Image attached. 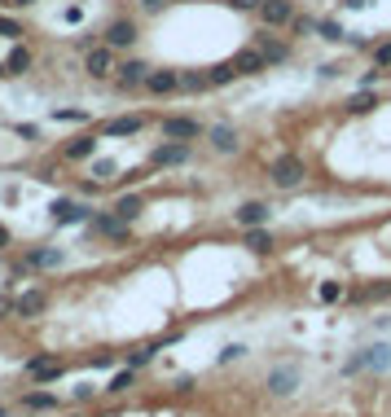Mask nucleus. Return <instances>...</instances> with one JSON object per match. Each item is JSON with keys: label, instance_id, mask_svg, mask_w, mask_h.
I'll list each match as a JSON object with an SVG mask.
<instances>
[{"label": "nucleus", "instance_id": "1", "mask_svg": "<svg viewBox=\"0 0 391 417\" xmlns=\"http://www.w3.org/2000/svg\"><path fill=\"white\" fill-rule=\"evenodd\" d=\"M303 176H308V163L299 159V154H277L272 159V167H268V181H272V189H299L303 185Z\"/></svg>", "mask_w": 391, "mask_h": 417}, {"label": "nucleus", "instance_id": "2", "mask_svg": "<svg viewBox=\"0 0 391 417\" xmlns=\"http://www.w3.org/2000/svg\"><path fill=\"white\" fill-rule=\"evenodd\" d=\"M207 145L211 154H220V159H233V154H242V132L233 123H207Z\"/></svg>", "mask_w": 391, "mask_h": 417}, {"label": "nucleus", "instance_id": "3", "mask_svg": "<svg viewBox=\"0 0 391 417\" xmlns=\"http://www.w3.org/2000/svg\"><path fill=\"white\" fill-rule=\"evenodd\" d=\"M159 132H163V141H181V145H189V141L207 136V128L198 123V119H189V114H168L159 123Z\"/></svg>", "mask_w": 391, "mask_h": 417}, {"label": "nucleus", "instance_id": "4", "mask_svg": "<svg viewBox=\"0 0 391 417\" xmlns=\"http://www.w3.org/2000/svg\"><path fill=\"white\" fill-rule=\"evenodd\" d=\"M150 62L146 57H128V62L114 66V88L119 92H137V88H146V79H150Z\"/></svg>", "mask_w": 391, "mask_h": 417}, {"label": "nucleus", "instance_id": "5", "mask_svg": "<svg viewBox=\"0 0 391 417\" xmlns=\"http://www.w3.org/2000/svg\"><path fill=\"white\" fill-rule=\"evenodd\" d=\"M255 14H259V22H264L268 31H286L299 9H294V0H259Z\"/></svg>", "mask_w": 391, "mask_h": 417}, {"label": "nucleus", "instance_id": "6", "mask_svg": "<svg viewBox=\"0 0 391 417\" xmlns=\"http://www.w3.org/2000/svg\"><path fill=\"white\" fill-rule=\"evenodd\" d=\"M146 123H150L146 114H114V119H101V123H97V136H106V141H123V136H137Z\"/></svg>", "mask_w": 391, "mask_h": 417}, {"label": "nucleus", "instance_id": "7", "mask_svg": "<svg viewBox=\"0 0 391 417\" xmlns=\"http://www.w3.org/2000/svg\"><path fill=\"white\" fill-rule=\"evenodd\" d=\"M114 66H119V62H114V49H110V44H97V49H88L84 53V75L88 79H114Z\"/></svg>", "mask_w": 391, "mask_h": 417}, {"label": "nucleus", "instance_id": "8", "mask_svg": "<svg viewBox=\"0 0 391 417\" xmlns=\"http://www.w3.org/2000/svg\"><path fill=\"white\" fill-rule=\"evenodd\" d=\"M137 35H141L137 18H114L110 27L101 31V44H110V49L119 53V49H132V44H137Z\"/></svg>", "mask_w": 391, "mask_h": 417}, {"label": "nucleus", "instance_id": "9", "mask_svg": "<svg viewBox=\"0 0 391 417\" xmlns=\"http://www.w3.org/2000/svg\"><path fill=\"white\" fill-rule=\"evenodd\" d=\"M88 229L92 233H101V237H110V242H132V224H123L119 216H114V211H110V216H101V211H92V216H88Z\"/></svg>", "mask_w": 391, "mask_h": 417}, {"label": "nucleus", "instance_id": "10", "mask_svg": "<svg viewBox=\"0 0 391 417\" xmlns=\"http://www.w3.org/2000/svg\"><path fill=\"white\" fill-rule=\"evenodd\" d=\"M92 216V207L88 202H75V198H53V207H49V220L62 229V224H84Z\"/></svg>", "mask_w": 391, "mask_h": 417}, {"label": "nucleus", "instance_id": "11", "mask_svg": "<svg viewBox=\"0 0 391 417\" xmlns=\"http://www.w3.org/2000/svg\"><path fill=\"white\" fill-rule=\"evenodd\" d=\"M255 49L264 53V62H268V66H281V62H290V44L281 40V35H272L268 27H259V31H255Z\"/></svg>", "mask_w": 391, "mask_h": 417}, {"label": "nucleus", "instance_id": "12", "mask_svg": "<svg viewBox=\"0 0 391 417\" xmlns=\"http://www.w3.org/2000/svg\"><path fill=\"white\" fill-rule=\"evenodd\" d=\"M268 220H272V207L264 198H251V202H242V207L233 211V224H238V229H264Z\"/></svg>", "mask_w": 391, "mask_h": 417}, {"label": "nucleus", "instance_id": "13", "mask_svg": "<svg viewBox=\"0 0 391 417\" xmlns=\"http://www.w3.org/2000/svg\"><path fill=\"white\" fill-rule=\"evenodd\" d=\"M146 92H150V97H172V92H181V70L154 66L150 79H146Z\"/></svg>", "mask_w": 391, "mask_h": 417}, {"label": "nucleus", "instance_id": "14", "mask_svg": "<svg viewBox=\"0 0 391 417\" xmlns=\"http://www.w3.org/2000/svg\"><path fill=\"white\" fill-rule=\"evenodd\" d=\"M299 391V365H277L268 374V396H277V400H286Z\"/></svg>", "mask_w": 391, "mask_h": 417}, {"label": "nucleus", "instance_id": "15", "mask_svg": "<svg viewBox=\"0 0 391 417\" xmlns=\"http://www.w3.org/2000/svg\"><path fill=\"white\" fill-rule=\"evenodd\" d=\"M229 62H233V70H238V79H251V75H264V70H268L264 53H259L255 44H251V49H238V53L229 57Z\"/></svg>", "mask_w": 391, "mask_h": 417}, {"label": "nucleus", "instance_id": "16", "mask_svg": "<svg viewBox=\"0 0 391 417\" xmlns=\"http://www.w3.org/2000/svg\"><path fill=\"white\" fill-rule=\"evenodd\" d=\"M62 374H66V365L53 360V356H31L27 360V378L31 383H57Z\"/></svg>", "mask_w": 391, "mask_h": 417}, {"label": "nucleus", "instance_id": "17", "mask_svg": "<svg viewBox=\"0 0 391 417\" xmlns=\"http://www.w3.org/2000/svg\"><path fill=\"white\" fill-rule=\"evenodd\" d=\"M44 312H49V290H27L14 299V316H22V321L44 316Z\"/></svg>", "mask_w": 391, "mask_h": 417}, {"label": "nucleus", "instance_id": "18", "mask_svg": "<svg viewBox=\"0 0 391 417\" xmlns=\"http://www.w3.org/2000/svg\"><path fill=\"white\" fill-rule=\"evenodd\" d=\"M97 132H88V136H75V141H66V145H62V159L66 163H88L92 159V154H97Z\"/></svg>", "mask_w": 391, "mask_h": 417}, {"label": "nucleus", "instance_id": "19", "mask_svg": "<svg viewBox=\"0 0 391 417\" xmlns=\"http://www.w3.org/2000/svg\"><path fill=\"white\" fill-rule=\"evenodd\" d=\"M185 159H189V145H181V141H163V145L154 150L150 167H176V163H185Z\"/></svg>", "mask_w": 391, "mask_h": 417}, {"label": "nucleus", "instance_id": "20", "mask_svg": "<svg viewBox=\"0 0 391 417\" xmlns=\"http://www.w3.org/2000/svg\"><path fill=\"white\" fill-rule=\"evenodd\" d=\"M343 105H348V114H374L378 110V105H383V97H378V92L374 88H361V92H352V97L348 101H343Z\"/></svg>", "mask_w": 391, "mask_h": 417}, {"label": "nucleus", "instance_id": "21", "mask_svg": "<svg viewBox=\"0 0 391 417\" xmlns=\"http://www.w3.org/2000/svg\"><path fill=\"white\" fill-rule=\"evenodd\" d=\"M35 66V53L27 49V44H14V49H9V57H5V70H9V75H27V70Z\"/></svg>", "mask_w": 391, "mask_h": 417}, {"label": "nucleus", "instance_id": "22", "mask_svg": "<svg viewBox=\"0 0 391 417\" xmlns=\"http://www.w3.org/2000/svg\"><path fill=\"white\" fill-rule=\"evenodd\" d=\"M62 250H53V246H40V250H27V268L31 272H40V268H62Z\"/></svg>", "mask_w": 391, "mask_h": 417}, {"label": "nucleus", "instance_id": "23", "mask_svg": "<svg viewBox=\"0 0 391 417\" xmlns=\"http://www.w3.org/2000/svg\"><path fill=\"white\" fill-rule=\"evenodd\" d=\"M168 343H176V334H168V338L163 343H146V347H137V352H128V369H146L154 356H159L163 347H168Z\"/></svg>", "mask_w": 391, "mask_h": 417}, {"label": "nucleus", "instance_id": "24", "mask_svg": "<svg viewBox=\"0 0 391 417\" xmlns=\"http://www.w3.org/2000/svg\"><path fill=\"white\" fill-rule=\"evenodd\" d=\"M141 211H146V198H141V194H123L119 202H114V216H119L123 224H137Z\"/></svg>", "mask_w": 391, "mask_h": 417}, {"label": "nucleus", "instance_id": "25", "mask_svg": "<svg viewBox=\"0 0 391 417\" xmlns=\"http://www.w3.org/2000/svg\"><path fill=\"white\" fill-rule=\"evenodd\" d=\"M242 246H246V250H255V255H268V250L277 246V242H272V233H268V229H242Z\"/></svg>", "mask_w": 391, "mask_h": 417}, {"label": "nucleus", "instance_id": "26", "mask_svg": "<svg viewBox=\"0 0 391 417\" xmlns=\"http://www.w3.org/2000/svg\"><path fill=\"white\" fill-rule=\"evenodd\" d=\"M365 369H391V343H374V347H365Z\"/></svg>", "mask_w": 391, "mask_h": 417}, {"label": "nucleus", "instance_id": "27", "mask_svg": "<svg viewBox=\"0 0 391 417\" xmlns=\"http://www.w3.org/2000/svg\"><path fill=\"white\" fill-rule=\"evenodd\" d=\"M211 79L207 70H181V92H189V97H198V92H207Z\"/></svg>", "mask_w": 391, "mask_h": 417}, {"label": "nucleus", "instance_id": "28", "mask_svg": "<svg viewBox=\"0 0 391 417\" xmlns=\"http://www.w3.org/2000/svg\"><path fill=\"white\" fill-rule=\"evenodd\" d=\"M22 409L27 413H53L57 400L49 396V391H27V396H22Z\"/></svg>", "mask_w": 391, "mask_h": 417}, {"label": "nucleus", "instance_id": "29", "mask_svg": "<svg viewBox=\"0 0 391 417\" xmlns=\"http://www.w3.org/2000/svg\"><path fill=\"white\" fill-rule=\"evenodd\" d=\"M207 79H211V88H229L238 79V70H233V62H216V66H207Z\"/></svg>", "mask_w": 391, "mask_h": 417}, {"label": "nucleus", "instance_id": "30", "mask_svg": "<svg viewBox=\"0 0 391 417\" xmlns=\"http://www.w3.org/2000/svg\"><path fill=\"white\" fill-rule=\"evenodd\" d=\"M317 31H321V40H330V44H343V40H348V31H343L334 18H317Z\"/></svg>", "mask_w": 391, "mask_h": 417}, {"label": "nucleus", "instance_id": "31", "mask_svg": "<svg viewBox=\"0 0 391 417\" xmlns=\"http://www.w3.org/2000/svg\"><path fill=\"white\" fill-rule=\"evenodd\" d=\"M343 294H348V290H343V281H321V285H317V299H321V303H339Z\"/></svg>", "mask_w": 391, "mask_h": 417}, {"label": "nucleus", "instance_id": "32", "mask_svg": "<svg viewBox=\"0 0 391 417\" xmlns=\"http://www.w3.org/2000/svg\"><path fill=\"white\" fill-rule=\"evenodd\" d=\"M92 181H119V163L97 159V163H92Z\"/></svg>", "mask_w": 391, "mask_h": 417}, {"label": "nucleus", "instance_id": "33", "mask_svg": "<svg viewBox=\"0 0 391 417\" xmlns=\"http://www.w3.org/2000/svg\"><path fill=\"white\" fill-rule=\"evenodd\" d=\"M132 383H137V369H123V374L106 387V396H123V391H132Z\"/></svg>", "mask_w": 391, "mask_h": 417}, {"label": "nucleus", "instance_id": "34", "mask_svg": "<svg viewBox=\"0 0 391 417\" xmlns=\"http://www.w3.org/2000/svg\"><path fill=\"white\" fill-rule=\"evenodd\" d=\"M0 35H5V40H22V35H27V31H22V22L18 18H9V14H0Z\"/></svg>", "mask_w": 391, "mask_h": 417}, {"label": "nucleus", "instance_id": "35", "mask_svg": "<svg viewBox=\"0 0 391 417\" xmlns=\"http://www.w3.org/2000/svg\"><path fill=\"white\" fill-rule=\"evenodd\" d=\"M53 119H57V123H84V110H75V105H57V110H53Z\"/></svg>", "mask_w": 391, "mask_h": 417}, {"label": "nucleus", "instance_id": "36", "mask_svg": "<svg viewBox=\"0 0 391 417\" xmlns=\"http://www.w3.org/2000/svg\"><path fill=\"white\" fill-rule=\"evenodd\" d=\"M290 31H294V35H312V31H317V18H312V14H294Z\"/></svg>", "mask_w": 391, "mask_h": 417}, {"label": "nucleus", "instance_id": "37", "mask_svg": "<svg viewBox=\"0 0 391 417\" xmlns=\"http://www.w3.org/2000/svg\"><path fill=\"white\" fill-rule=\"evenodd\" d=\"M370 53H374V66H383V70L391 66V40H383V44H374Z\"/></svg>", "mask_w": 391, "mask_h": 417}, {"label": "nucleus", "instance_id": "38", "mask_svg": "<svg viewBox=\"0 0 391 417\" xmlns=\"http://www.w3.org/2000/svg\"><path fill=\"white\" fill-rule=\"evenodd\" d=\"M137 5H141V14H150V18H154V14H163L172 0H137Z\"/></svg>", "mask_w": 391, "mask_h": 417}, {"label": "nucleus", "instance_id": "39", "mask_svg": "<svg viewBox=\"0 0 391 417\" xmlns=\"http://www.w3.org/2000/svg\"><path fill=\"white\" fill-rule=\"evenodd\" d=\"M387 75V70L383 66H374V70H365V75H361V88H378V79H383Z\"/></svg>", "mask_w": 391, "mask_h": 417}, {"label": "nucleus", "instance_id": "40", "mask_svg": "<svg viewBox=\"0 0 391 417\" xmlns=\"http://www.w3.org/2000/svg\"><path fill=\"white\" fill-rule=\"evenodd\" d=\"M361 369H365V352H357L352 360H343V378H348V374H361Z\"/></svg>", "mask_w": 391, "mask_h": 417}, {"label": "nucleus", "instance_id": "41", "mask_svg": "<svg viewBox=\"0 0 391 417\" xmlns=\"http://www.w3.org/2000/svg\"><path fill=\"white\" fill-rule=\"evenodd\" d=\"M246 347H242V343H229V347H224L220 352V365H229V360H238V356H242Z\"/></svg>", "mask_w": 391, "mask_h": 417}, {"label": "nucleus", "instance_id": "42", "mask_svg": "<svg viewBox=\"0 0 391 417\" xmlns=\"http://www.w3.org/2000/svg\"><path fill=\"white\" fill-rule=\"evenodd\" d=\"M79 194H84V198H97V194H101V181H84V185H79Z\"/></svg>", "mask_w": 391, "mask_h": 417}, {"label": "nucleus", "instance_id": "43", "mask_svg": "<svg viewBox=\"0 0 391 417\" xmlns=\"http://www.w3.org/2000/svg\"><path fill=\"white\" fill-rule=\"evenodd\" d=\"M224 5H229V9H242V14H251L259 0H224Z\"/></svg>", "mask_w": 391, "mask_h": 417}, {"label": "nucleus", "instance_id": "44", "mask_svg": "<svg viewBox=\"0 0 391 417\" xmlns=\"http://www.w3.org/2000/svg\"><path fill=\"white\" fill-rule=\"evenodd\" d=\"M18 136H27V141H40V128H35V123H22V128H18Z\"/></svg>", "mask_w": 391, "mask_h": 417}, {"label": "nucleus", "instance_id": "45", "mask_svg": "<svg viewBox=\"0 0 391 417\" xmlns=\"http://www.w3.org/2000/svg\"><path fill=\"white\" fill-rule=\"evenodd\" d=\"M14 312V299H9V294H0V316H9Z\"/></svg>", "mask_w": 391, "mask_h": 417}, {"label": "nucleus", "instance_id": "46", "mask_svg": "<svg viewBox=\"0 0 391 417\" xmlns=\"http://www.w3.org/2000/svg\"><path fill=\"white\" fill-rule=\"evenodd\" d=\"M9 242H14V237H9V229H5V224H0V250H5Z\"/></svg>", "mask_w": 391, "mask_h": 417}, {"label": "nucleus", "instance_id": "47", "mask_svg": "<svg viewBox=\"0 0 391 417\" xmlns=\"http://www.w3.org/2000/svg\"><path fill=\"white\" fill-rule=\"evenodd\" d=\"M343 5H348V9H365V5H370V0H343Z\"/></svg>", "mask_w": 391, "mask_h": 417}, {"label": "nucleus", "instance_id": "48", "mask_svg": "<svg viewBox=\"0 0 391 417\" xmlns=\"http://www.w3.org/2000/svg\"><path fill=\"white\" fill-rule=\"evenodd\" d=\"M5 5H14V9H27V5H35V0H5Z\"/></svg>", "mask_w": 391, "mask_h": 417}, {"label": "nucleus", "instance_id": "49", "mask_svg": "<svg viewBox=\"0 0 391 417\" xmlns=\"http://www.w3.org/2000/svg\"><path fill=\"white\" fill-rule=\"evenodd\" d=\"M172 5H203V0H172Z\"/></svg>", "mask_w": 391, "mask_h": 417}, {"label": "nucleus", "instance_id": "50", "mask_svg": "<svg viewBox=\"0 0 391 417\" xmlns=\"http://www.w3.org/2000/svg\"><path fill=\"white\" fill-rule=\"evenodd\" d=\"M0 79H9V70H5V62H0Z\"/></svg>", "mask_w": 391, "mask_h": 417}, {"label": "nucleus", "instance_id": "51", "mask_svg": "<svg viewBox=\"0 0 391 417\" xmlns=\"http://www.w3.org/2000/svg\"><path fill=\"white\" fill-rule=\"evenodd\" d=\"M0 5H5V0H0Z\"/></svg>", "mask_w": 391, "mask_h": 417}, {"label": "nucleus", "instance_id": "52", "mask_svg": "<svg viewBox=\"0 0 391 417\" xmlns=\"http://www.w3.org/2000/svg\"><path fill=\"white\" fill-rule=\"evenodd\" d=\"M5 417H9V413H5Z\"/></svg>", "mask_w": 391, "mask_h": 417}]
</instances>
